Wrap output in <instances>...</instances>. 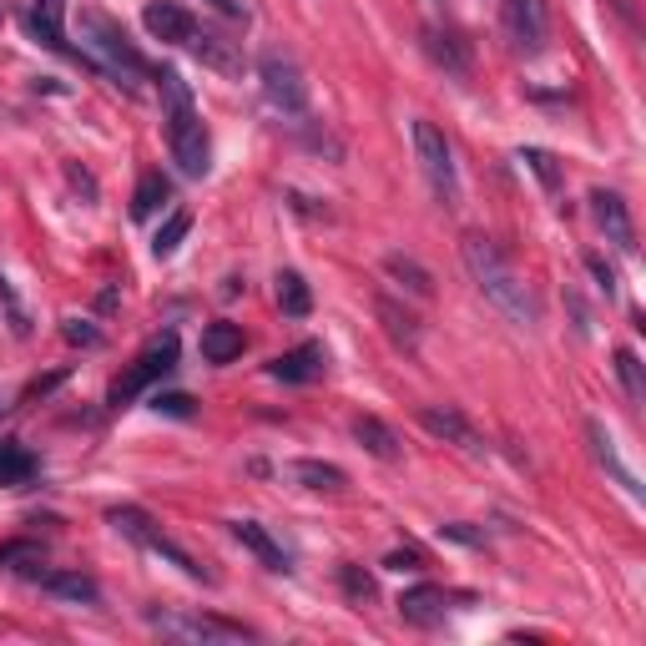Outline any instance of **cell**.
<instances>
[{"instance_id":"obj_2","label":"cell","mask_w":646,"mask_h":646,"mask_svg":"<svg viewBox=\"0 0 646 646\" xmlns=\"http://www.w3.org/2000/svg\"><path fill=\"white\" fill-rule=\"evenodd\" d=\"M81 61L91 71H101V77H111L117 87H137V81L152 77V67L132 46V36L101 11H81Z\"/></svg>"},{"instance_id":"obj_16","label":"cell","mask_w":646,"mask_h":646,"mask_svg":"<svg viewBox=\"0 0 646 646\" xmlns=\"http://www.w3.org/2000/svg\"><path fill=\"white\" fill-rule=\"evenodd\" d=\"M354 439H359L374 460H384V465H395L399 455H405V449H399V435L384 425L379 415H359V419H354Z\"/></svg>"},{"instance_id":"obj_13","label":"cell","mask_w":646,"mask_h":646,"mask_svg":"<svg viewBox=\"0 0 646 646\" xmlns=\"http://www.w3.org/2000/svg\"><path fill=\"white\" fill-rule=\"evenodd\" d=\"M142 26L157 36V41H167V46H187V36L198 31V21H192L177 0H152V6L142 11Z\"/></svg>"},{"instance_id":"obj_40","label":"cell","mask_w":646,"mask_h":646,"mask_svg":"<svg viewBox=\"0 0 646 646\" xmlns=\"http://www.w3.org/2000/svg\"><path fill=\"white\" fill-rule=\"evenodd\" d=\"M288 208L304 218H329V208H314V198H304V192H288Z\"/></svg>"},{"instance_id":"obj_3","label":"cell","mask_w":646,"mask_h":646,"mask_svg":"<svg viewBox=\"0 0 646 646\" xmlns=\"http://www.w3.org/2000/svg\"><path fill=\"white\" fill-rule=\"evenodd\" d=\"M162 121H167V147H172V162L182 167L187 177H202L208 172V132H202V117H198V101H192V87H187L177 71H162Z\"/></svg>"},{"instance_id":"obj_33","label":"cell","mask_w":646,"mask_h":646,"mask_svg":"<svg viewBox=\"0 0 646 646\" xmlns=\"http://www.w3.org/2000/svg\"><path fill=\"white\" fill-rule=\"evenodd\" d=\"M339 586H344V596H349V602H359V606H369L374 596H379V586H374V576L364 566H339Z\"/></svg>"},{"instance_id":"obj_36","label":"cell","mask_w":646,"mask_h":646,"mask_svg":"<svg viewBox=\"0 0 646 646\" xmlns=\"http://www.w3.org/2000/svg\"><path fill=\"white\" fill-rule=\"evenodd\" d=\"M152 409H157V415L192 419V399H187V395H157V399H152Z\"/></svg>"},{"instance_id":"obj_32","label":"cell","mask_w":646,"mask_h":646,"mask_svg":"<svg viewBox=\"0 0 646 646\" xmlns=\"http://www.w3.org/2000/svg\"><path fill=\"white\" fill-rule=\"evenodd\" d=\"M616 379H622L626 399H632V405H642V399H646V379H642V359H636L632 349H616Z\"/></svg>"},{"instance_id":"obj_15","label":"cell","mask_w":646,"mask_h":646,"mask_svg":"<svg viewBox=\"0 0 646 646\" xmlns=\"http://www.w3.org/2000/svg\"><path fill=\"white\" fill-rule=\"evenodd\" d=\"M374 314H379L384 334H389V339H395L405 354H415V349H419V318L409 314L405 304H395L389 294H379V298H374Z\"/></svg>"},{"instance_id":"obj_41","label":"cell","mask_w":646,"mask_h":646,"mask_svg":"<svg viewBox=\"0 0 646 646\" xmlns=\"http://www.w3.org/2000/svg\"><path fill=\"white\" fill-rule=\"evenodd\" d=\"M384 566H389V570H419V550H395Z\"/></svg>"},{"instance_id":"obj_5","label":"cell","mask_w":646,"mask_h":646,"mask_svg":"<svg viewBox=\"0 0 646 646\" xmlns=\"http://www.w3.org/2000/svg\"><path fill=\"white\" fill-rule=\"evenodd\" d=\"M415 157H419V167H425L429 187H435V198L445 202V208H455V202H460L455 157H449V142H445V132H439L435 121H415Z\"/></svg>"},{"instance_id":"obj_1","label":"cell","mask_w":646,"mask_h":646,"mask_svg":"<svg viewBox=\"0 0 646 646\" xmlns=\"http://www.w3.org/2000/svg\"><path fill=\"white\" fill-rule=\"evenodd\" d=\"M460 258H465V268H470V278L480 284V294L490 298L495 308H500L510 324H520V329H530L540 318V304H536V294H530V284H520V274H515L510 264H505V252L495 248L490 238H465L460 242Z\"/></svg>"},{"instance_id":"obj_35","label":"cell","mask_w":646,"mask_h":646,"mask_svg":"<svg viewBox=\"0 0 646 646\" xmlns=\"http://www.w3.org/2000/svg\"><path fill=\"white\" fill-rule=\"evenodd\" d=\"M439 536H445V540H460V546H485V530L465 526V520H449V526H439Z\"/></svg>"},{"instance_id":"obj_23","label":"cell","mask_w":646,"mask_h":646,"mask_svg":"<svg viewBox=\"0 0 646 646\" xmlns=\"http://www.w3.org/2000/svg\"><path fill=\"white\" fill-rule=\"evenodd\" d=\"M586 435H592V455H596V465H602V470H612L616 475V485H626V495H636V500H642V485H636V475L626 470L622 460H616V449H612V435H606L602 425H586Z\"/></svg>"},{"instance_id":"obj_31","label":"cell","mask_w":646,"mask_h":646,"mask_svg":"<svg viewBox=\"0 0 646 646\" xmlns=\"http://www.w3.org/2000/svg\"><path fill=\"white\" fill-rule=\"evenodd\" d=\"M31 566H46V550L36 540H6L0 546V570H31Z\"/></svg>"},{"instance_id":"obj_28","label":"cell","mask_w":646,"mask_h":646,"mask_svg":"<svg viewBox=\"0 0 646 646\" xmlns=\"http://www.w3.org/2000/svg\"><path fill=\"white\" fill-rule=\"evenodd\" d=\"M520 162H526L530 172L540 177V187H546L550 198H556L560 187H566V172H560V162H556V157L546 152V147H526V152H520Z\"/></svg>"},{"instance_id":"obj_34","label":"cell","mask_w":646,"mask_h":646,"mask_svg":"<svg viewBox=\"0 0 646 646\" xmlns=\"http://www.w3.org/2000/svg\"><path fill=\"white\" fill-rule=\"evenodd\" d=\"M586 268H592V278H596V288H602L606 298L616 294V268L606 264V258H596V252H586Z\"/></svg>"},{"instance_id":"obj_19","label":"cell","mask_w":646,"mask_h":646,"mask_svg":"<svg viewBox=\"0 0 646 646\" xmlns=\"http://www.w3.org/2000/svg\"><path fill=\"white\" fill-rule=\"evenodd\" d=\"M288 475H294L304 490H318V495H339L344 485H349V475H344L339 465H329V460H294V465H288Z\"/></svg>"},{"instance_id":"obj_14","label":"cell","mask_w":646,"mask_h":646,"mask_svg":"<svg viewBox=\"0 0 646 646\" xmlns=\"http://www.w3.org/2000/svg\"><path fill=\"white\" fill-rule=\"evenodd\" d=\"M425 56L449 77H470V46L455 31H445V26H425Z\"/></svg>"},{"instance_id":"obj_21","label":"cell","mask_w":646,"mask_h":646,"mask_svg":"<svg viewBox=\"0 0 646 646\" xmlns=\"http://www.w3.org/2000/svg\"><path fill=\"white\" fill-rule=\"evenodd\" d=\"M202 359L208 364H232L242 354V329L238 324H228V318H218V324H208V329H202Z\"/></svg>"},{"instance_id":"obj_6","label":"cell","mask_w":646,"mask_h":646,"mask_svg":"<svg viewBox=\"0 0 646 646\" xmlns=\"http://www.w3.org/2000/svg\"><path fill=\"white\" fill-rule=\"evenodd\" d=\"M500 26H505V41H510L520 56H540V51H546V36H550L546 0H505V6H500Z\"/></svg>"},{"instance_id":"obj_24","label":"cell","mask_w":646,"mask_h":646,"mask_svg":"<svg viewBox=\"0 0 646 646\" xmlns=\"http://www.w3.org/2000/svg\"><path fill=\"white\" fill-rule=\"evenodd\" d=\"M384 274L395 278V284H405L415 298H429V294H435V278H429V268L415 264L409 252H389V258H384Z\"/></svg>"},{"instance_id":"obj_39","label":"cell","mask_w":646,"mask_h":646,"mask_svg":"<svg viewBox=\"0 0 646 646\" xmlns=\"http://www.w3.org/2000/svg\"><path fill=\"white\" fill-rule=\"evenodd\" d=\"M218 16H228V21H248V0H208Z\"/></svg>"},{"instance_id":"obj_27","label":"cell","mask_w":646,"mask_h":646,"mask_svg":"<svg viewBox=\"0 0 646 646\" xmlns=\"http://www.w3.org/2000/svg\"><path fill=\"white\" fill-rule=\"evenodd\" d=\"M167 192H172V187H167V177L162 172H147L142 182H137V192H132V218H152V212L167 202Z\"/></svg>"},{"instance_id":"obj_37","label":"cell","mask_w":646,"mask_h":646,"mask_svg":"<svg viewBox=\"0 0 646 646\" xmlns=\"http://www.w3.org/2000/svg\"><path fill=\"white\" fill-rule=\"evenodd\" d=\"M61 334H67L71 344H87V349H91V344H101V334L91 329V324H81V318H67V324H61Z\"/></svg>"},{"instance_id":"obj_8","label":"cell","mask_w":646,"mask_h":646,"mask_svg":"<svg viewBox=\"0 0 646 646\" xmlns=\"http://www.w3.org/2000/svg\"><path fill=\"white\" fill-rule=\"evenodd\" d=\"M152 626L162 636H177V642H242L248 636V626L218 622V616H157L152 612Z\"/></svg>"},{"instance_id":"obj_22","label":"cell","mask_w":646,"mask_h":646,"mask_svg":"<svg viewBox=\"0 0 646 646\" xmlns=\"http://www.w3.org/2000/svg\"><path fill=\"white\" fill-rule=\"evenodd\" d=\"M31 26L46 46L67 51V0H31Z\"/></svg>"},{"instance_id":"obj_25","label":"cell","mask_w":646,"mask_h":646,"mask_svg":"<svg viewBox=\"0 0 646 646\" xmlns=\"http://www.w3.org/2000/svg\"><path fill=\"white\" fill-rule=\"evenodd\" d=\"M278 308H284L288 318H308V308H314V294H308L304 274H294V268L278 274Z\"/></svg>"},{"instance_id":"obj_4","label":"cell","mask_w":646,"mask_h":646,"mask_svg":"<svg viewBox=\"0 0 646 646\" xmlns=\"http://www.w3.org/2000/svg\"><path fill=\"white\" fill-rule=\"evenodd\" d=\"M258 81H264V97L274 111H284V117H308V81H304L294 56L264 51L258 56Z\"/></svg>"},{"instance_id":"obj_18","label":"cell","mask_w":646,"mask_h":646,"mask_svg":"<svg viewBox=\"0 0 646 646\" xmlns=\"http://www.w3.org/2000/svg\"><path fill=\"white\" fill-rule=\"evenodd\" d=\"M41 586L51 596H61V602H77V606H97L101 592H97V580L81 576V570H46Z\"/></svg>"},{"instance_id":"obj_10","label":"cell","mask_w":646,"mask_h":646,"mask_svg":"<svg viewBox=\"0 0 646 646\" xmlns=\"http://www.w3.org/2000/svg\"><path fill=\"white\" fill-rule=\"evenodd\" d=\"M187 51L198 56L202 67L222 71V77H242V51H238V41H228V36L212 31V26H198V31L187 36Z\"/></svg>"},{"instance_id":"obj_12","label":"cell","mask_w":646,"mask_h":646,"mask_svg":"<svg viewBox=\"0 0 646 646\" xmlns=\"http://www.w3.org/2000/svg\"><path fill=\"white\" fill-rule=\"evenodd\" d=\"M419 425H425L435 439H445V445L475 449V455H480V449H485V439L475 435V425L460 415V409H449V405H425V409H419Z\"/></svg>"},{"instance_id":"obj_42","label":"cell","mask_w":646,"mask_h":646,"mask_svg":"<svg viewBox=\"0 0 646 646\" xmlns=\"http://www.w3.org/2000/svg\"><path fill=\"white\" fill-rule=\"evenodd\" d=\"M0 298H6V304H11V288H6V278H0Z\"/></svg>"},{"instance_id":"obj_29","label":"cell","mask_w":646,"mask_h":646,"mask_svg":"<svg viewBox=\"0 0 646 646\" xmlns=\"http://www.w3.org/2000/svg\"><path fill=\"white\" fill-rule=\"evenodd\" d=\"M36 475V455L21 445H0V485H26Z\"/></svg>"},{"instance_id":"obj_30","label":"cell","mask_w":646,"mask_h":646,"mask_svg":"<svg viewBox=\"0 0 646 646\" xmlns=\"http://www.w3.org/2000/svg\"><path fill=\"white\" fill-rule=\"evenodd\" d=\"M192 232V212H172V218L157 228V238H152V252L157 258H172L177 248H182V238Z\"/></svg>"},{"instance_id":"obj_17","label":"cell","mask_w":646,"mask_h":646,"mask_svg":"<svg viewBox=\"0 0 646 646\" xmlns=\"http://www.w3.org/2000/svg\"><path fill=\"white\" fill-rule=\"evenodd\" d=\"M232 540H242V546L252 550V556L264 560L268 570H288V556H284V546H278L274 536H268L258 520H232Z\"/></svg>"},{"instance_id":"obj_11","label":"cell","mask_w":646,"mask_h":646,"mask_svg":"<svg viewBox=\"0 0 646 646\" xmlns=\"http://www.w3.org/2000/svg\"><path fill=\"white\" fill-rule=\"evenodd\" d=\"M592 218H596V228L606 232V242L612 248H622V252H636V228H632V212H626V202L616 198V192H592Z\"/></svg>"},{"instance_id":"obj_38","label":"cell","mask_w":646,"mask_h":646,"mask_svg":"<svg viewBox=\"0 0 646 646\" xmlns=\"http://www.w3.org/2000/svg\"><path fill=\"white\" fill-rule=\"evenodd\" d=\"M67 182H71V187H77V192H81V198H87V202H91V198H97V182H91V172H81V167H77V162H67Z\"/></svg>"},{"instance_id":"obj_20","label":"cell","mask_w":646,"mask_h":646,"mask_svg":"<svg viewBox=\"0 0 646 646\" xmlns=\"http://www.w3.org/2000/svg\"><path fill=\"white\" fill-rule=\"evenodd\" d=\"M399 616L415 626H435L445 622V592L439 586H415V592L399 596Z\"/></svg>"},{"instance_id":"obj_26","label":"cell","mask_w":646,"mask_h":646,"mask_svg":"<svg viewBox=\"0 0 646 646\" xmlns=\"http://www.w3.org/2000/svg\"><path fill=\"white\" fill-rule=\"evenodd\" d=\"M107 520H111V526H117L127 540H137V546H147V540L157 536V520H152L147 510H137V505H117V510H111Z\"/></svg>"},{"instance_id":"obj_9","label":"cell","mask_w":646,"mask_h":646,"mask_svg":"<svg viewBox=\"0 0 646 646\" xmlns=\"http://www.w3.org/2000/svg\"><path fill=\"white\" fill-rule=\"evenodd\" d=\"M324 369H329V349H324L318 339L298 344V349L278 354V359L268 364V374L284 379V384H314V379H324Z\"/></svg>"},{"instance_id":"obj_7","label":"cell","mask_w":646,"mask_h":646,"mask_svg":"<svg viewBox=\"0 0 646 646\" xmlns=\"http://www.w3.org/2000/svg\"><path fill=\"white\" fill-rule=\"evenodd\" d=\"M177 364V334H162V339H152L142 349V359H137V369L127 374V379L111 384V405H127L132 395H142L152 379H162V374H172Z\"/></svg>"}]
</instances>
